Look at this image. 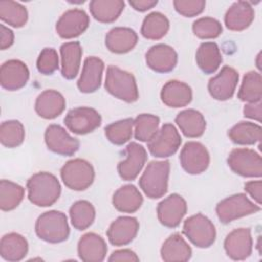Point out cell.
<instances>
[{
	"mask_svg": "<svg viewBox=\"0 0 262 262\" xmlns=\"http://www.w3.org/2000/svg\"><path fill=\"white\" fill-rule=\"evenodd\" d=\"M28 198L38 207L52 206L59 198L61 187L58 179L51 173L39 172L27 181Z\"/></svg>",
	"mask_w": 262,
	"mask_h": 262,
	"instance_id": "obj_1",
	"label": "cell"
},
{
	"mask_svg": "<svg viewBox=\"0 0 262 262\" xmlns=\"http://www.w3.org/2000/svg\"><path fill=\"white\" fill-rule=\"evenodd\" d=\"M35 231L39 238L57 244L66 241L70 234L68 218L64 213L51 210L41 214L35 224Z\"/></svg>",
	"mask_w": 262,
	"mask_h": 262,
	"instance_id": "obj_2",
	"label": "cell"
},
{
	"mask_svg": "<svg viewBox=\"0 0 262 262\" xmlns=\"http://www.w3.org/2000/svg\"><path fill=\"white\" fill-rule=\"evenodd\" d=\"M170 163L151 161L139 178V186L149 199L162 198L168 190Z\"/></svg>",
	"mask_w": 262,
	"mask_h": 262,
	"instance_id": "obj_3",
	"label": "cell"
},
{
	"mask_svg": "<svg viewBox=\"0 0 262 262\" xmlns=\"http://www.w3.org/2000/svg\"><path fill=\"white\" fill-rule=\"evenodd\" d=\"M104 87L110 94L123 101L134 102L138 99V89L134 76L118 67L108 66Z\"/></svg>",
	"mask_w": 262,
	"mask_h": 262,
	"instance_id": "obj_4",
	"label": "cell"
},
{
	"mask_svg": "<svg viewBox=\"0 0 262 262\" xmlns=\"http://www.w3.org/2000/svg\"><path fill=\"white\" fill-rule=\"evenodd\" d=\"M60 177L68 188L81 191L93 183L94 169L89 162L83 159H74L61 167Z\"/></svg>",
	"mask_w": 262,
	"mask_h": 262,
	"instance_id": "obj_5",
	"label": "cell"
},
{
	"mask_svg": "<svg viewBox=\"0 0 262 262\" xmlns=\"http://www.w3.org/2000/svg\"><path fill=\"white\" fill-rule=\"evenodd\" d=\"M182 232L198 248H209L216 239L214 224L201 213L192 215L184 221Z\"/></svg>",
	"mask_w": 262,
	"mask_h": 262,
	"instance_id": "obj_6",
	"label": "cell"
},
{
	"mask_svg": "<svg viewBox=\"0 0 262 262\" xmlns=\"http://www.w3.org/2000/svg\"><path fill=\"white\" fill-rule=\"evenodd\" d=\"M260 209V206L251 202L246 194L236 193L219 202L216 206V213L218 219L227 224L241 217L254 214Z\"/></svg>",
	"mask_w": 262,
	"mask_h": 262,
	"instance_id": "obj_7",
	"label": "cell"
},
{
	"mask_svg": "<svg viewBox=\"0 0 262 262\" xmlns=\"http://www.w3.org/2000/svg\"><path fill=\"white\" fill-rule=\"evenodd\" d=\"M229 168L243 177H261L262 159L254 149L234 148L228 156Z\"/></svg>",
	"mask_w": 262,
	"mask_h": 262,
	"instance_id": "obj_8",
	"label": "cell"
},
{
	"mask_svg": "<svg viewBox=\"0 0 262 262\" xmlns=\"http://www.w3.org/2000/svg\"><path fill=\"white\" fill-rule=\"evenodd\" d=\"M181 144V137L174 125L164 124L147 142L149 152L156 158H167L174 155Z\"/></svg>",
	"mask_w": 262,
	"mask_h": 262,
	"instance_id": "obj_9",
	"label": "cell"
},
{
	"mask_svg": "<svg viewBox=\"0 0 262 262\" xmlns=\"http://www.w3.org/2000/svg\"><path fill=\"white\" fill-rule=\"evenodd\" d=\"M63 122L71 132L82 135L98 128L101 124V116L92 107L80 106L69 111Z\"/></svg>",
	"mask_w": 262,
	"mask_h": 262,
	"instance_id": "obj_10",
	"label": "cell"
},
{
	"mask_svg": "<svg viewBox=\"0 0 262 262\" xmlns=\"http://www.w3.org/2000/svg\"><path fill=\"white\" fill-rule=\"evenodd\" d=\"M181 167L188 174L196 175L205 172L210 164V155L200 142L189 141L184 144L179 156Z\"/></svg>",
	"mask_w": 262,
	"mask_h": 262,
	"instance_id": "obj_11",
	"label": "cell"
},
{
	"mask_svg": "<svg viewBox=\"0 0 262 262\" xmlns=\"http://www.w3.org/2000/svg\"><path fill=\"white\" fill-rule=\"evenodd\" d=\"M44 139L48 149L60 156H73L80 146L77 138L72 137L61 126L56 124L46 128Z\"/></svg>",
	"mask_w": 262,
	"mask_h": 262,
	"instance_id": "obj_12",
	"label": "cell"
},
{
	"mask_svg": "<svg viewBox=\"0 0 262 262\" xmlns=\"http://www.w3.org/2000/svg\"><path fill=\"white\" fill-rule=\"evenodd\" d=\"M187 211L185 200L177 194L172 193L158 204L157 213L161 224L166 227H177Z\"/></svg>",
	"mask_w": 262,
	"mask_h": 262,
	"instance_id": "obj_13",
	"label": "cell"
},
{
	"mask_svg": "<svg viewBox=\"0 0 262 262\" xmlns=\"http://www.w3.org/2000/svg\"><path fill=\"white\" fill-rule=\"evenodd\" d=\"M238 82V73L231 67L225 66L218 75L211 78L208 83L210 95L217 100H227L234 94Z\"/></svg>",
	"mask_w": 262,
	"mask_h": 262,
	"instance_id": "obj_14",
	"label": "cell"
},
{
	"mask_svg": "<svg viewBox=\"0 0 262 262\" xmlns=\"http://www.w3.org/2000/svg\"><path fill=\"white\" fill-rule=\"evenodd\" d=\"M125 155L126 159L118 164V173L123 180L131 181L138 176L143 168L147 160V154L142 145L131 142L127 145Z\"/></svg>",
	"mask_w": 262,
	"mask_h": 262,
	"instance_id": "obj_15",
	"label": "cell"
},
{
	"mask_svg": "<svg viewBox=\"0 0 262 262\" xmlns=\"http://www.w3.org/2000/svg\"><path fill=\"white\" fill-rule=\"evenodd\" d=\"M89 26V16L82 9L67 10L56 23V33L63 39H72L83 34Z\"/></svg>",
	"mask_w": 262,
	"mask_h": 262,
	"instance_id": "obj_16",
	"label": "cell"
},
{
	"mask_svg": "<svg viewBox=\"0 0 262 262\" xmlns=\"http://www.w3.org/2000/svg\"><path fill=\"white\" fill-rule=\"evenodd\" d=\"M29 77V69L21 60L9 59L1 66L0 83L8 91H15L23 88L27 84Z\"/></svg>",
	"mask_w": 262,
	"mask_h": 262,
	"instance_id": "obj_17",
	"label": "cell"
},
{
	"mask_svg": "<svg viewBox=\"0 0 262 262\" xmlns=\"http://www.w3.org/2000/svg\"><path fill=\"white\" fill-rule=\"evenodd\" d=\"M253 239L250 228H237L227 234L224 250L232 260H245L252 254Z\"/></svg>",
	"mask_w": 262,
	"mask_h": 262,
	"instance_id": "obj_18",
	"label": "cell"
},
{
	"mask_svg": "<svg viewBox=\"0 0 262 262\" xmlns=\"http://www.w3.org/2000/svg\"><path fill=\"white\" fill-rule=\"evenodd\" d=\"M138 229L139 223L136 218L121 216L112 222L106 235L112 245L121 247L130 244L135 238Z\"/></svg>",
	"mask_w": 262,
	"mask_h": 262,
	"instance_id": "obj_19",
	"label": "cell"
},
{
	"mask_svg": "<svg viewBox=\"0 0 262 262\" xmlns=\"http://www.w3.org/2000/svg\"><path fill=\"white\" fill-rule=\"evenodd\" d=\"M145 61L147 67L157 73H169L177 64V53L167 44H157L147 50Z\"/></svg>",
	"mask_w": 262,
	"mask_h": 262,
	"instance_id": "obj_20",
	"label": "cell"
},
{
	"mask_svg": "<svg viewBox=\"0 0 262 262\" xmlns=\"http://www.w3.org/2000/svg\"><path fill=\"white\" fill-rule=\"evenodd\" d=\"M104 69L103 61L96 57H87L84 61L82 74L77 82L79 90L83 93L95 92L101 84L102 72Z\"/></svg>",
	"mask_w": 262,
	"mask_h": 262,
	"instance_id": "obj_21",
	"label": "cell"
},
{
	"mask_svg": "<svg viewBox=\"0 0 262 262\" xmlns=\"http://www.w3.org/2000/svg\"><path fill=\"white\" fill-rule=\"evenodd\" d=\"M107 247L104 239L94 233L88 232L81 236L78 243V255L85 262H101L104 260Z\"/></svg>",
	"mask_w": 262,
	"mask_h": 262,
	"instance_id": "obj_22",
	"label": "cell"
},
{
	"mask_svg": "<svg viewBox=\"0 0 262 262\" xmlns=\"http://www.w3.org/2000/svg\"><path fill=\"white\" fill-rule=\"evenodd\" d=\"M66 108V99L56 90L48 89L41 92L35 102V111L43 119H54Z\"/></svg>",
	"mask_w": 262,
	"mask_h": 262,
	"instance_id": "obj_23",
	"label": "cell"
},
{
	"mask_svg": "<svg viewBox=\"0 0 262 262\" xmlns=\"http://www.w3.org/2000/svg\"><path fill=\"white\" fill-rule=\"evenodd\" d=\"M255 11L248 1L234 2L226 11L224 23L230 31H243L254 20Z\"/></svg>",
	"mask_w": 262,
	"mask_h": 262,
	"instance_id": "obj_24",
	"label": "cell"
},
{
	"mask_svg": "<svg viewBox=\"0 0 262 262\" xmlns=\"http://www.w3.org/2000/svg\"><path fill=\"white\" fill-rule=\"evenodd\" d=\"M137 34L130 28H113L105 36L106 48L117 54L127 53L137 44Z\"/></svg>",
	"mask_w": 262,
	"mask_h": 262,
	"instance_id": "obj_25",
	"label": "cell"
},
{
	"mask_svg": "<svg viewBox=\"0 0 262 262\" xmlns=\"http://www.w3.org/2000/svg\"><path fill=\"white\" fill-rule=\"evenodd\" d=\"M161 99L169 107H182L191 101L192 91L187 84L181 81L171 80L163 86Z\"/></svg>",
	"mask_w": 262,
	"mask_h": 262,
	"instance_id": "obj_26",
	"label": "cell"
},
{
	"mask_svg": "<svg viewBox=\"0 0 262 262\" xmlns=\"http://www.w3.org/2000/svg\"><path fill=\"white\" fill-rule=\"evenodd\" d=\"M82 53V47L77 41L67 42L60 46L62 77L72 80L78 75Z\"/></svg>",
	"mask_w": 262,
	"mask_h": 262,
	"instance_id": "obj_27",
	"label": "cell"
},
{
	"mask_svg": "<svg viewBox=\"0 0 262 262\" xmlns=\"http://www.w3.org/2000/svg\"><path fill=\"white\" fill-rule=\"evenodd\" d=\"M28 250L27 239L18 233H7L0 241V255L6 261L16 262L23 260L28 254Z\"/></svg>",
	"mask_w": 262,
	"mask_h": 262,
	"instance_id": "obj_28",
	"label": "cell"
},
{
	"mask_svg": "<svg viewBox=\"0 0 262 262\" xmlns=\"http://www.w3.org/2000/svg\"><path fill=\"white\" fill-rule=\"evenodd\" d=\"M161 257L166 262L188 261L191 257V248L179 233H174L164 242Z\"/></svg>",
	"mask_w": 262,
	"mask_h": 262,
	"instance_id": "obj_29",
	"label": "cell"
},
{
	"mask_svg": "<svg viewBox=\"0 0 262 262\" xmlns=\"http://www.w3.org/2000/svg\"><path fill=\"white\" fill-rule=\"evenodd\" d=\"M175 123L181 132L190 138L200 137L206 129V120L204 116L196 110L188 108L180 112L176 118Z\"/></svg>",
	"mask_w": 262,
	"mask_h": 262,
	"instance_id": "obj_30",
	"label": "cell"
},
{
	"mask_svg": "<svg viewBox=\"0 0 262 262\" xmlns=\"http://www.w3.org/2000/svg\"><path fill=\"white\" fill-rule=\"evenodd\" d=\"M112 202L118 211L123 213H134L141 207L143 198L134 185L127 184L115 191Z\"/></svg>",
	"mask_w": 262,
	"mask_h": 262,
	"instance_id": "obj_31",
	"label": "cell"
},
{
	"mask_svg": "<svg viewBox=\"0 0 262 262\" xmlns=\"http://www.w3.org/2000/svg\"><path fill=\"white\" fill-rule=\"evenodd\" d=\"M125 3L122 0H92L89 9L92 16L103 24L115 21L124 9Z\"/></svg>",
	"mask_w": 262,
	"mask_h": 262,
	"instance_id": "obj_32",
	"label": "cell"
},
{
	"mask_svg": "<svg viewBox=\"0 0 262 262\" xmlns=\"http://www.w3.org/2000/svg\"><path fill=\"white\" fill-rule=\"evenodd\" d=\"M195 60L205 74L215 73L222 62V55L218 45L215 42L202 43L196 50Z\"/></svg>",
	"mask_w": 262,
	"mask_h": 262,
	"instance_id": "obj_33",
	"label": "cell"
},
{
	"mask_svg": "<svg viewBox=\"0 0 262 262\" xmlns=\"http://www.w3.org/2000/svg\"><path fill=\"white\" fill-rule=\"evenodd\" d=\"M229 138L236 144L252 145L262 138V129L251 122H239L228 131Z\"/></svg>",
	"mask_w": 262,
	"mask_h": 262,
	"instance_id": "obj_34",
	"label": "cell"
},
{
	"mask_svg": "<svg viewBox=\"0 0 262 262\" xmlns=\"http://www.w3.org/2000/svg\"><path fill=\"white\" fill-rule=\"evenodd\" d=\"M169 20L161 12L155 11L147 14L141 26V34L149 40H159L163 38L169 30Z\"/></svg>",
	"mask_w": 262,
	"mask_h": 262,
	"instance_id": "obj_35",
	"label": "cell"
},
{
	"mask_svg": "<svg viewBox=\"0 0 262 262\" xmlns=\"http://www.w3.org/2000/svg\"><path fill=\"white\" fill-rule=\"evenodd\" d=\"M237 97L242 101L257 102L262 98V78L260 73L255 71L248 72L239 87Z\"/></svg>",
	"mask_w": 262,
	"mask_h": 262,
	"instance_id": "obj_36",
	"label": "cell"
},
{
	"mask_svg": "<svg viewBox=\"0 0 262 262\" xmlns=\"http://www.w3.org/2000/svg\"><path fill=\"white\" fill-rule=\"evenodd\" d=\"M70 218L72 225L77 230H85L94 221L95 209L88 201H77L70 208Z\"/></svg>",
	"mask_w": 262,
	"mask_h": 262,
	"instance_id": "obj_37",
	"label": "cell"
},
{
	"mask_svg": "<svg viewBox=\"0 0 262 262\" xmlns=\"http://www.w3.org/2000/svg\"><path fill=\"white\" fill-rule=\"evenodd\" d=\"M0 18L13 28H21L28 20L27 8L18 2L0 1Z\"/></svg>",
	"mask_w": 262,
	"mask_h": 262,
	"instance_id": "obj_38",
	"label": "cell"
},
{
	"mask_svg": "<svg viewBox=\"0 0 262 262\" xmlns=\"http://www.w3.org/2000/svg\"><path fill=\"white\" fill-rule=\"evenodd\" d=\"M25 196V189L19 184L10 180L0 181V208L2 211L15 209Z\"/></svg>",
	"mask_w": 262,
	"mask_h": 262,
	"instance_id": "obj_39",
	"label": "cell"
},
{
	"mask_svg": "<svg viewBox=\"0 0 262 262\" xmlns=\"http://www.w3.org/2000/svg\"><path fill=\"white\" fill-rule=\"evenodd\" d=\"M159 117L151 114L138 115L133 121L134 136L137 140L148 142L159 131Z\"/></svg>",
	"mask_w": 262,
	"mask_h": 262,
	"instance_id": "obj_40",
	"label": "cell"
},
{
	"mask_svg": "<svg viewBox=\"0 0 262 262\" xmlns=\"http://www.w3.org/2000/svg\"><path fill=\"white\" fill-rule=\"evenodd\" d=\"M25 139V128L19 121H4L0 126V141L2 145L13 148L23 143Z\"/></svg>",
	"mask_w": 262,
	"mask_h": 262,
	"instance_id": "obj_41",
	"label": "cell"
},
{
	"mask_svg": "<svg viewBox=\"0 0 262 262\" xmlns=\"http://www.w3.org/2000/svg\"><path fill=\"white\" fill-rule=\"evenodd\" d=\"M133 121V119L127 118L107 125L104 128L106 138L116 145L126 143L132 136Z\"/></svg>",
	"mask_w": 262,
	"mask_h": 262,
	"instance_id": "obj_42",
	"label": "cell"
},
{
	"mask_svg": "<svg viewBox=\"0 0 262 262\" xmlns=\"http://www.w3.org/2000/svg\"><path fill=\"white\" fill-rule=\"evenodd\" d=\"M192 31L201 39H214L222 33V26L219 20L206 16L193 21Z\"/></svg>",
	"mask_w": 262,
	"mask_h": 262,
	"instance_id": "obj_43",
	"label": "cell"
},
{
	"mask_svg": "<svg viewBox=\"0 0 262 262\" xmlns=\"http://www.w3.org/2000/svg\"><path fill=\"white\" fill-rule=\"evenodd\" d=\"M58 69V55L53 48H44L37 58V70L43 75H51Z\"/></svg>",
	"mask_w": 262,
	"mask_h": 262,
	"instance_id": "obj_44",
	"label": "cell"
},
{
	"mask_svg": "<svg viewBox=\"0 0 262 262\" xmlns=\"http://www.w3.org/2000/svg\"><path fill=\"white\" fill-rule=\"evenodd\" d=\"M173 5L179 14L185 17H192L203 12L206 2L204 0H175Z\"/></svg>",
	"mask_w": 262,
	"mask_h": 262,
	"instance_id": "obj_45",
	"label": "cell"
},
{
	"mask_svg": "<svg viewBox=\"0 0 262 262\" xmlns=\"http://www.w3.org/2000/svg\"><path fill=\"white\" fill-rule=\"evenodd\" d=\"M245 190L255 200L257 205H261L262 203V181L261 180H253L245 183Z\"/></svg>",
	"mask_w": 262,
	"mask_h": 262,
	"instance_id": "obj_46",
	"label": "cell"
},
{
	"mask_svg": "<svg viewBox=\"0 0 262 262\" xmlns=\"http://www.w3.org/2000/svg\"><path fill=\"white\" fill-rule=\"evenodd\" d=\"M108 261L110 262H115V261L138 262L139 258L133 251L129 249H123V250H118L113 252L108 258Z\"/></svg>",
	"mask_w": 262,
	"mask_h": 262,
	"instance_id": "obj_47",
	"label": "cell"
},
{
	"mask_svg": "<svg viewBox=\"0 0 262 262\" xmlns=\"http://www.w3.org/2000/svg\"><path fill=\"white\" fill-rule=\"evenodd\" d=\"M244 116L250 119H254L258 122H261L262 116V103L261 100L257 102H250L244 106Z\"/></svg>",
	"mask_w": 262,
	"mask_h": 262,
	"instance_id": "obj_48",
	"label": "cell"
},
{
	"mask_svg": "<svg viewBox=\"0 0 262 262\" xmlns=\"http://www.w3.org/2000/svg\"><path fill=\"white\" fill-rule=\"evenodd\" d=\"M14 41L13 32L6 28L4 25H0V48L1 50L9 48Z\"/></svg>",
	"mask_w": 262,
	"mask_h": 262,
	"instance_id": "obj_49",
	"label": "cell"
},
{
	"mask_svg": "<svg viewBox=\"0 0 262 262\" xmlns=\"http://www.w3.org/2000/svg\"><path fill=\"white\" fill-rule=\"evenodd\" d=\"M158 3L157 0H130L129 4L137 11H146Z\"/></svg>",
	"mask_w": 262,
	"mask_h": 262,
	"instance_id": "obj_50",
	"label": "cell"
}]
</instances>
